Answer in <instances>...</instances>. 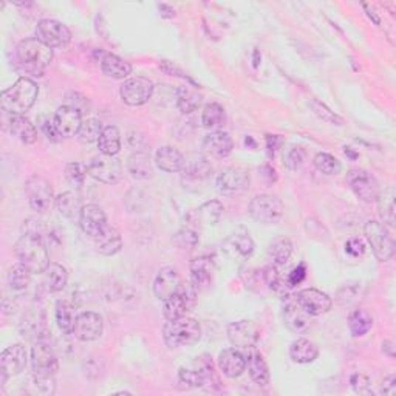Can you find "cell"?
I'll return each mask as SVG.
<instances>
[{
	"instance_id": "d6a6232c",
	"label": "cell",
	"mask_w": 396,
	"mask_h": 396,
	"mask_svg": "<svg viewBox=\"0 0 396 396\" xmlns=\"http://www.w3.org/2000/svg\"><path fill=\"white\" fill-rule=\"evenodd\" d=\"M58 212L67 220H77L79 222L81 211H82V201L76 192H64L56 198Z\"/></svg>"
},
{
	"instance_id": "7402d4cb",
	"label": "cell",
	"mask_w": 396,
	"mask_h": 396,
	"mask_svg": "<svg viewBox=\"0 0 396 396\" xmlns=\"http://www.w3.org/2000/svg\"><path fill=\"white\" fill-rule=\"evenodd\" d=\"M223 211L224 207L220 201H206V203H203L188 215V223L196 228L214 226V224L220 220Z\"/></svg>"
},
{
	"instance_id": "b9f144b4",
	"label": "cell",
	"mask_w": 396,
	"mask_h": 396,
	"mask_svg": "<svg viewBox=\"0 0 396 396\" xmlns=\"http://www.w3.org/2000/svg\"><path fill=\"white\" fill-rule=\"evenodd\" d=\"M191 309H192V307L189 305V302L177 291L172 298L165 300L162 316H165L166 321H175V319H180V317L188 314Z\"/></svg>"
},
{
	"instance_id": "7c38bea8",
	"label": "cell",
	"mask_w": 396,
	"mask_h": 396,
	"mask_svg": "<svg viewBox=\"0 0 396 396\" xmlns=\"http://www.w3.org/2000/svg\"><path fill=\"white\" fill-rule=\"evenodd\" d=\"M31 367H33V375L54 376L59 369V364L56 355L49 344L37 340L33 345L31 348Z\"/></svg>"
},
{
	"instance_id": "d6986e66",
	"label": "cell",
	"mask_w": 396,
	"mask_h": 396,
	"mask_svg": "<svg viewBox=\"0 0 396 396\" xmlns=\"http://www.w3.org/2000/svg\"><path fill=\"white\" fill-rule=\"evenodd\" d=\"M232 149H234V141H232L228 132L214 130L203 139V151L212 158H228L232 153Z\"/></svg>"
},
{
	"instance_id": "836d02e7",
	"label": "cell",
	"mask_w": 396,
	"mask_h": 396,
	"mask_svg": "<svg viewBox=\"0 0 396 396\" xmlns=\"http://www.w3.org/2000/svg\"><path fill=\"white\" fill-rule=\"evenodd\" d=\"M181 172L186 177L196 178V180H203V178H207L212 172V166L211 162L207 161L206 157L200 153H192L184 157V166Z\"/></svg>"
},
{
	"instance_id": "f35d334b",
	"label": "cell",
	"mask_w": 396,
	"mask_h": 396,
	"mask_svg": "<svg viewBox=\"0 0 396 396\" xmlns=\"http://www.w3.org/2000/svg\"><path fill=\"white\" fill-rule=\"evenodd\" d=\"M54 317H56V324H58L59 330L64 333V335H73L77 314H76L75 307L70 304V302L58 300Z\"/></svg>"
},
{
	"instance_id": "3957f363",
	"label": "cell",
	"mask_w": 396,
	"mask_h": 396,
	"mask_svg": "<svg viewBox=\"0 0 396 396\" xmlns=\"http://www.w3.org/2000/svg\"><path fill=\"white\" fill-rule=\"evenodd\" d=\"M15 255L33 274H41L50 265L49 251L42 238L31 234H23L15 243Z\"/></svg>"
},
{
	"instance_id": "f6af8a7d",
	"label": "cell",
	"mask_w": 396,
	"mask_h": 396,
	"mask_svg": "<svg viewBox=\"0 0 396 396\" xmlns=\"http://www.w3.org/2000/svg\"><path fill=\"white\" fill-rule=\"evenodd\" d=\"M31 271L23 263H15L8 271V285L13 291H23L30 285Z\"/></svg>"
},
{
	"instance_id": "9f6ffc18",
	"label": "cell",
	"mask_w": 396,
	"mask_h": 396,
	"mask_svg": "<svg viewBox=\"0 0 396 396\" xmlns=\"http://www.w3.org/2000/svg\"><path fill=\"white\" fill-rule=\"evenodd\" d=\"M350 387L356 395H371V383L364 373H353L350 376Z\"/></svg>"
},
{
	"instance_id": "f5cc1de1",
	"label": "cell",
	"mask_w": 396,
	"mask_h": 396,
	"mask_svg": "<svg viewBox=\"0 0 396 396\" xmlns=\"http://www.w3.org/2000/svg\"><path fill=\"white\" fill-rule=\"evenodd\" d=\"M65 180L70 186H73L75 189H81L85 180V172L79 162H68L65 166Z\"/></svg>"
},
{
	"instance_id": "4fadbf2b",
	"label": "cell",
	"mask_w": 396,
	"mask_h": 396,
	"mask_svg": "<svg viewBox=\"0 0 396 396\" xmlns=\"http://www.w3.org/2000/svg\"><path fill=\"white\" fill-rule=\"evenodd\" d=\"M104 333L103 316L95 312H84L77 314L73 335L82 343H93L98 340Z\"/></svg>"
},
{
	"instance_id": "bcb514c9",
	"label": "cell",
	"mask_w": 396,
	"mask_h": 396,
	"mask_svg": "<svg viewBox=\"0 0 396 396\" xmlns=\"http://www.w3.org/2000/svg\"><path fill=\"white\" fill-rule=\"evenodd\" d=\"M313 162H314V167L324 175H336L340 172V169H343V166H340V161L336 157H333V155L325 153V152L317 153Z\"/></svg>"
},
{
	"instance_id": "e7e4bbea",
	"label": "cell",
	"mask_w": 396,
	"mask_h": 396,
	"mask_svg": "<svg viewBox=\"0 0 396 396\" xmlns=\"http://www.w3.org/2000/svg\"><path fill=\"white\" fill-rule=\"evenodd\" d=\"M383 352L389 356V358H395V344L392 340H384L383 343Z\"/></svg>"
},
{
	"instance_id": "603a6c76",
	"label": "cell",
	"mask_w": 396,
	"mask_h": 396,
	"mask_svg": "<svg viewBox=\"0 0 396 396\" xmlns=\"http://www.w3.org/2000/svg\"><path fill=\"white\" fill-rule=\"evenodd\" d=\"M243 355H245L248 373H250L253 381L260 387L268 385L269 384V369L267 366V361L263 359L262 353L253 345V347L245 348Z\"/></svg>"
},
{
	"instance_id": "5b68a950",
	"label": "cell",
	"mask_w": 396,
	"mask_h": 396,
	"mask_svg": "<svg viewBox=\"0 0 396 396\" xmlns=\"http://www.w3.org/2000/svg\"><path fill=\"white\" fill-rule=\"evenodd\" d=\"M366 238L379 262L390 260L395 255V240L383 223L369 220L364 226Z\"/></svg>"
},
{
	"instance_id": "8992f818",
	"label": "cell",
	"mask_w": 396,
	"mask_h": 396,
	"mask_svg": "<svg viewBox=\"0 0 396 396\" xmlns=\"http://www.w3.org/2000/svg\"><path fill=\"white\" fill-rule=\"evenodd\" d=\"M248 212L255 222L263 224H277L282 220L285 206L281 198L263 193V196H257L251 200Z\"/></svg>"
},
{
	"instance_id": "ba28073f",
	"label": "cell",
	"mask_w": 396,
	"mask_h": 396,
	"mask_svg": "<svg viewBox=\"0 0 396 396\" xmlns=\"http://www.w3.org/2000/svg\"><path fill=\"white\" fill-rule=\"evenodd\" d=\"M153 82L149 77L134 76L124 81L120 89L121 99L130 107H139L149 103L153 95Z\"/></svg>"
},
{
	"instance_id": "ac0fdd59",
	"label": "cell",
	"mask_w": 396,
	"mask_h": 396,
	"mask_svg": "<svg viewBox=\"0 0 396 396\" xmlns=\"http://www.w3.org/2000/svg\"><path fill=\"white\" fill-rule=\"evenodd\" d=\"M228 339L234 347L248 348L257 344L259 328L253 321H237L228 327Z\"/></svg>"
},
{
	"instance_id": "60d3db41",
	"label": "cell",
	"mask_w": 396,
	"mask_h": 396,
	"mask_svg": "<svg viewBox=\"0 0 396 396\" xmlns=\"http://www.w3.org/2000/svg\"><path fill=\"white\" fill-rule=\"evenodd\" d=\"M98 149L101 153L115 157V155L121 151L120 130L115 126L104 127L103 134H101V136L98 139Z\"/></svg>"
},
{
	"instance_id": "5bb4252c",
	"label": "cell",
	"mask_w": 396,
	"mask_h": 396,
	"mask_svg": "<svg viewBox=\"0 0 396 396\" xmlns=\"http://www.w3.org/2000/svg\"><path fill=\"white\" fill-rule=\"evenodd\" d=\"M79 226L85 236L96 240L108 226L107 217L98 205H85L81 211Z\"/></svg>"
},
{
	"instance_id": "681fc988",
	"label": "cell",
	"mask_w": 396,
	"mask_h": 396,
	"mask_svg": "<svg viewBox=\"0 0 396 396\" xmlns=\"http://www.w3.org/2000/svg\"><path fill=\"white\" fill-rule=\"evenodd\" d=\"M175 243L181 250H193L198 245V234L196 231V226L192 224H186L180 231L175 234Z\"/></svg>"
},
{
	"instance_id": "db71d44e",
	"label": "cell",
	"mask_w": 396,
	"mask_h": 396,
	"mask_svg": "<svg viewBox=\"0 0 396 396\" xmlns=\"http://www.w3.org/2000/svg\"><path fill=\"white\" fill-rule=\"evenodd\" d=\"M39 126H41V130L44 132V135L49 138V141L58 143L59 139L62 138L59 135V132H58L56 122H54V116H50V115L39 116Z\"/></svg>"
},
{
	"instance_id": "680465c9",
	"label": "cell",
	"mask_w": 396,
	"mask_h": 396,
	"mask_svg": "<svg viewBox=\"0 0 396 396\" xmlns=\"http://www.w3.org/2000/svg\"><path fill=\"white\" fill-rule=\"evenodd\" d=\"M345 253L350 254L352 257H362L366 254V245L361 238H350L345 243Z\"/></svg>"
},
{
	"instance_id": "6da1fadb",
	"label": "cell",
	"mask_w": 396,
	"mask_h": 396,
	"mask_svg": "<svg viewBox=\"0 0 396 396\" xmlns=\"http://www.w3.org/2000/svg\"><path fill=\"white\" fill-rule=\"evenodd\" d=\"M39 95L37 84L30 77H20L10 89H6L0 96L2 110L14 115H23L34 106Z\"/></svg>"
},
{
	"instance_id": "816d5d0a",
	"label": "cell",
	"mask_w": 396,
	"mask_h": 396,
	"mask_svg": "<svg viewBox=\"0 0 396 396\" xmlns=\"http://www.w3.org/2000/svg\"><path fill=\"white\" fill-rule=\"evenodd\" d=\"M262 279H263V282H265V285L268 286L269 290H273V291H279V290H282L283 288V277L281 274V271H279V267L271 265L265 267L262 269Z\"/></svg>"
},
{
	"instance_id": "30bf717a",
	"label": "cell",
	"mask_w": 396,
	"mask_h": 396,
	"mask_svg": "<svg viewBox=\"0 0 396 396\" xmlns=\"http://www.w3.org/2000/svg\"><path fill=\"white\" fill-rule=\"evenodd\" d=\"M25 192L30 207L37 214L49 211L53 201V188L44 177L33 175L25 183Z\"/></svg>"
},
{
	"instance_id": "44dd1931",
	"label": "cell",
	"mask_w": 396,
	"mask_h": 396,
	"mask_svg": "<svg viewBox=\"0 0 396 396\" xmlns=\"http://www.w3.org/2000/svg\"><path fill=\"white\" fill-rule=\"evenodd\" d=\"M28 362V355L25 347L22 344H13L4 350L2 356H0V367L2 371L8 376H15L20 375L27 367Z\"/></svg>"
},
{
	"instance_id": "c3c4849f",
	"label": "cell",
	"mask_w": 396,
	"mask_h": 396,
	"mask_svg": "<svg viewBox=\"0 0 396 396\" xmlns=\"http://www.w3.org/2000/svg\"><path fill=\"white\" fill-rule=\"evenodd\" d=\"M103 126H101V122L96 118H89L82 121V126L79 129V139L82 143H98V139L103 134Z\"/></svg>"
},
{
	"instance_id": "e575fe53",
	"label": "cell",
	"mask_w": 396,
	"mask_h": 396,
	"mask_svg": "<svg viewBox=\"0 0 396 396\" xmlns=\"http://www.w3.org/2000/svg\"><path fill=\"white\" fill-rule=\"evenodd\" d=\"M175 99H177V107L180 108V112L184 115L197 112L201 107V103H203V96H201L196 89L189 87V85H181V87H178L175 93Z\"/></svg>"
},
{
	"instance_id": "52a82bcc",
	"label": "cell",
	"mask_w": 396,
	"mask_h": 396,
	"mask_svg": "<svg viewBox=\"0 0 396 396\" xmlns=\"http://www.w3.org/2000/svg\"><path fill=\"white\" fill-rule=\"evenodd\" d=\"M36 39L49 49H64L72 42V31L67 25L53 19H42L36 25Z\"/></svg>"
},
{
	"instance_id": "d590c367",
	"label": "cell",
	"mask_w": 396,
	"mask_h": 396,
	"mask_svg": "<svg viewBox=\"0 0 396 396\" xmlns=\"http://www.w3.org/2000/svg\"><path fill=\"white\" fill-rule=\"evenodd\" d=\"M127 169L136 180H149L153 174L151 155L141 151L132 153L127 160Z\"/></svg>"
},
{
	"instance_id": "277c9868",
	"label": "cell",
	"mask_w": 396,
	"mask_h": 396,
	"mask_svg": "<svg viewBox=\"0 0 396 396\" xmlns=\"http://www.w3.org/2000/svg\"><path fill=\"white\" fill-rule=\"evenodd\" d=\"M162 338L169 348L196 345L201 339V325L198 321L186 316L175 321H167L162 328Z\"/></svg>"
},
{
	"instance_id": "ee69618b",
	"label": "cell",
	"mask_w": 396,
	"mask_h": 396,
	"mask_svg": "<svg viewBox=\"0 0 396 396\" xmlns=\"http://www.w3.org/2000/svg\"><path fill=\"white\" fill-rule=\"evenodd\" d=\"M224 122H226V112H224V108L220 104L211 103L205 106L203 113H201V124L206 129L217 130L224 126Z\"/></svg>"
},
{
	"instance_id": "ffe728a7",
	"label": "cell",
	"mask_w": 396,
	"mask_h": 396,
	"mask_svg": "<svg viewBox=\"0 0 396 396\" xmlns=\"http://www.w3.org/2000/svg\"><path fill=\"white\" fill-rule=\"evenodd\" d=\"M181 281L178 276V271L174 267H165L158 271L157 277L153 281V294L155 298L160 300H167L172 298L177 293L178 286H180Z\"/></svg>"
},
{
	"instance_id": "d4e9b609",
	"label": "cell",
	"mask_w": 396,
	"mask_h": 396,
	"mask_svg": "<svg viewBox=\"0 0 396 396\" xmlns=\"http://www.w3.org/2000/svg\"><path fill=\"white\" fill-rule=\"evenodd\" d=\"M223 251L234 260H248L254 253V242L250 234H232L223 242Z\"/></svg>"
},
{
	"instance_id": "e0dca14e",
	"label": "cell",
	"mask_w": 396,
	"mask_h": 396,
	"mask_svg": "<svg viewBox=\"0 0 396 396\" xmlns=\"http://www.w3.org/2000/svg\"><path fill=\"white\" fill-rule=\"evenodd\" d=\"M250 188V175L243 169H223L217 177V189L222 193H238Z\"/></svg>"
},
{
	"instance_id": "8fae6325",
	"label": "cell",
	"mask_w": 396,
	"mask_h": 396,
	"mask_svg": "<svg viewBox=\"0 0 396 396\" xmlns=\"http://www.w3.org/2000/svg\"><path fill=\"white\" fill-rule=\"evenodd\" d=\"M348 184H350L355 196L364 203H373L381 192L376 178L364 169H352L348 172Z\"/></svg>"
},
{
	"instance_id": "1f68e13d",
	"label": "cell",
	"mask_w": 396,
	"mask_h": 396,
	"mask_svg": "<svg viewBox=\"0 0 396 396\" xmlns=\"http://www.w3.org/2000/svg\"><path fill=\"white\" fill-rule=\"evenodd\" d=\"M319 356V347L313 340L300 338L290 345V358L296 364H309Z\"/></svg>"
},
{
	"instance_id": "7dc6e473",
	"label": "cell",
	"mask_w": 396,
	"mask_h": 396,
	"mask_svg": "<svg viewBox=\"0 0 396 396\" xmlns=\"http://www.w3.org/2000/svg\"><path fill=\"white\" fill-rule=\"evenodd\" d=\"M309 107H312V110L325 122L333 124V126H344V124H345L343 116H339L338 113L333 112L327 104L321 103L319 99L309 101Z\"/></svg>"
},
{
	"instance_id": "6f0895ef",
	"label": "cell",
	"mask_w": 396,
	"mask_h": 396,
	"mask_svg": "<svg viewBox=\"0 0 396 396\" xmlns=\"http://www.w3.org/2000/svg\"><path fill=\"white\" fill-rule=\"evenodd\" d=\"M305 277H307V267H305V263H300V265L293 268L288 273V276H286L285 285L288 286V288H294V286H298L304 282Z\"/></svg>"
},
{
	"instance_id": "94428289",
	"label": "cell",
	"mask_w": 396,
	"mask_h": 396,
	"mask_svg": "<svg viewBox=\"0 0 396 396\" xmlns=\"http://www.w3.org/2000/svg\"><path fill=\"white\" fill-rule=\"evenodd\" d=\"M381 393L385 395V396H393L396 393V378H395V375H390V376H387L384 379L383 387H381Z\"/></svg>"
},
{
	"instance_id": "f546056e",
	"label": "cell",
	"mask_w": 396,
	"mask_h": 396,
	"mask_svg": "<svg viewBox=\"0 0 396 396\" xmlns=\"http://www.w3.org/2000/svg\"><path fill=\"white\" fill-rule=\"evenodd\" d=\"M10 132L11 135L19 139L22 144L30 146L37 141V130L34 124L23 115H14L10 118Z\"/></svg>"
},
{
	"instance_id": "484cf974",
	"label": "cell",
	"mask_w": 396,
	"mask_h": 396,
	"mask_svg": "<svg viewBox=\"0 0 396 396\" xmlns=\"http://www.w3.org/2000/svg\"><path fill=\"white\" fill-rule=\"evenodd\" d=\"M283 324L293 333H304L312 327V314H308L298 302H290L283 309Z\"/></svg>"
},
{
	"instance_id": "74e56055",
	"label": "cell",
	"mask_w": 396,
	"mask_h": 396,
	"mask_svg": "<svg viewBox=\"0 0 396 396\" xmlns=\"http://www.w3.org/2000/svg\"><path fill=\"white\" fill-rule=\"evenodd\" d=\"M267 254H268V259L271 260L273 265H276V267L286 265V263H288V260H290V257H291V254H293L291 240L286 238V237L274 238L273 242L269 243Z\"/></svg>"
},
{
	"instance_id": "be15d7a7",
	"label": "cell",
	"mask_w": 396,
	"mask_h": 396,
	"mask_svg": "<svg viewBox=\"0 0 396 396\" xmlns=\"http://www.w3.org/2000/svg\"><path fill=\"white\" fill-rule=\"evenodd\" d=\"M362 8L367 11V15L371 20H373V23H376V25H381V18H379V15L376 14L373 8H370L367 4H362Z\"/></svg>"
},
{
	"instance_id": "2e32d148",
	"label": "cell",
	"mask_w": 396,
	"mask_h": 396,
	"mask_svg": "<svg viewBox=\"0 0 396 396\" xmlns=\"http://www.w3.org/2000/svg\"><path fill=\"white\" fill-rule=\"evenodd\" d=\"M53 116L62 138H72L79 134V129L82 126V113L77 108L64 104L58 108Z\"/></svg>"
},
{
	"instance_id": "4316f807",
	"label": "cell",
	"mask_w": 396,
	"mask_h": 396,
	"mask_svg": "<svg viewBox=\"0 0 396 396\" xmlns=\"http://www.w3.org/2000/svg\"><path fill=\"white\" fill-rule=\"evenodd\" d=\"M219 369L224 376L238 378L246 369L245 355L236 348H226L219 355Z\"/></svg>"
},
{
	"instance_id": "7a4b0ae2",
	"label": "cell",
	"mask_w": 396,
	"mask_h": 396,
	"mask_svg": "<svg viewBox=\"0 0 396 396\" xmlns=\"http://www.w3.org/2000/svg\"><path fill=\"white\" fill-rule=\"evenodd\" d=\"M19 65L25 70L27 73L33 76H44L45 70L49 68L53 60V50L44 45L36 37H28L18 45L15 50Z\"/></svg>"
},
{
	"instance_id": "6125c7cd",
	"label": "cell",
	"mask_w": 396,
	"mask_h": 396,
	"mask_svg": "<svg viewBox=\"0 0 396 396\" xmlns=\"http://www.w3.org/2000/svg\"><path fill=\"white\" fill-rule=\"evenodd\" d=\"M281 143H282V139L279 138L277 135H268L267 136V147H268L269 155H273V157H274L276 151L279 149V147H281Z\"/></svg>"
},
{
	"instance_id": "8d00e7d4",
	"label": "cell",
	"mask_w": 396,
	"mask_h": 396,
	"mask_svg": "<svg viewBox=\"0 0 396 396\" xmlns=\"http://www.w3.org/2000/svg\"><path fill=\"white\" fill-rule=\"evenodd\" d=\"M42 274H44L45 288L50 293L62 291L65 288V285L68 282L67 269L62 265H59V263H50Z\"/></svg>"
},
{
	"instance_id": "cb8c5ba5",
	"label": "cell",
	"mask_w": 396,
	"mask_h": 396,
	"mask_svg": "<svg viewBox=\"0 0 396 396\" xmlns=\"http://www.w3.org/2000/svg\"><path fill=\"white\" fill-rule=\"evenodd\" d=\"M215 265L211 257H197L191 262V282L198 291L211 288Z\"/></svg>"
},
{
	"instance_id": "83f0119b",
	"label": "cell",
	"mask_w": 396,
	"mask_h": 396,
	"mask_svg": "<svg viewBox=\"0 0 396 396\" xmlns=\"http://www.w3.org/2000/svg\"><path fill=\"white\" fill-rule=\"evenodd\" d=\"M155 162L165 172H180L184 166V155L172 146H162L155 153Z\"/></svg>"
},
{
	"instance_id": "91938a15",
	"label": "cell",
	"mask_w": 396,
	"mask_h": 396,
	"mask_svg": "<svg viewBox=\"0 0 396 396\" xmlns=\"http://www.w3.org/2000/svg\"><path fill=\"white\" fill-rule=\"evenodd\" d=\"M160 68L162 70V72L167 73V75H170V76L183 77V79H186V81H189L191 84H193V81L191 79V77H189L188 75H186L184 72H181V70L178 68L177 65H174L172 62H169V60H161V62H160Z\"/></svg>"
},
{
	"instance_id": "4dcf8cb0",
	"label": "cell",
	"mask_w": 396,
	"mask_h": 396,
	"mask_svg": "<svg viewBox=\"0 0 396 396\" xmlns=\"http://www.w3.org/2000/svg\"><path fill=\"white\" fill-rule=\"evenodd\" d=\"M396 193L392 186L385 188L384 191L379 192V197L376 200L378 203V214L381 217L384 226L395 228L396 222V205H395Z\"/></svg>"
},
{
	"instance_id": "7bdbcfd3",
	"label": "cell",
	"mask_w": 396,
	"mask_h": 396,
	"mask_svg": "<svg viewBox=\"0 0 396 396\" xmlns=\"http://www.w3.org/2000/svg\"><path fill=\"white\" fill-rule=\"evenodd\" d=\"M348 327L355 338H362L373 327V317L366 309H355L348 317Z\"/></svg>"
},
{
	"instance_id": "f1b7e54d",
	"label": "cell",
	"mask_w": 396,
	"mask_h": 396,
	"mask_svg": "<svg viewBox=\"0 0 396 396\" xmlns=\"http://www.w3.org/2000/svg\"><path fill=\"white\" fill-rule=\"evenodd\" d=\"M101 70L107 75L113 77V79H126L132 73V65L127 60L121 59L113 53H103L99 59Z\"/></svg>"
},
{
	"instance_id": "11a10c76",
	"label": "cell",
	"mask_w": 396,
	"mask_h": 396,
	"mask_svg": "<svg viewBox=\"0 0 396 396\" xmlns=\"http://www.w3.org/2000/svg\"><path fill=\"white\" fill-rule=\"evenodd\" d=\"M305 162V152L302 147H293V149L286 153L285 157V167L291 170V172H296Z\"/></svg>"
},
{
	"instance_id": "f907efd6",
	"label": "cell",
	"mask_w": 396,
	"mask_h": 396,
	"mask_svg": "<svg viewBox=\"0 0 396 396\" xmlns=\"http://www.w3.org/2000/svg\"><path fill=\"white\" fill-rule=\"evenodd\" d=\"M178 383H180L184 389H198V387L205 385V379L198 369L189 370L183 367L178 371Z\"/></svg>"
},
{
	"instance_id": "ab89813d",
	"label": "cell",
	"mask_w": 396,
	"mask_h": 396,
	"mask_svg": "<svg viewBox=\"0 0 396 396\" xmlns=\"http://www.w3.org/2000/svg\"><path fill=\"white\" fill-rule=\"evenodd\" d=\"M96 250L103 255H115L121 251L122 238L118 231L112 226H107L106 231L96 240Z\"/></svg>"
},
{
	"instance_id": "9c48e42d",
	"label": "cell",
	"mask_w": 396,
	"mask_h": 396,
	"mask_svg": "<svg viewBox=\"0 0 396 396\" xmlns=\"http://www.w3.org/2000/svg\"><path fill=\"white\" fill-rule=\"evenodd\" d=\"M87 174L96 181L104 184H115L122 175V166L118 158L110 155H96L87 166Z\"/></svg>"
},
{
	"instance_id": "9a60e30c",
	"label": "cell",
	"mask_w": 396,
	"mask_h": 396,
	"mask_svg": "<svg viewBox=\"0 0 396 396\" xmlns=\"http://www.w3.org/2000/svg\"><path fill=\"white\" fill-rule=\"evenodd\" d=\"M296 302L312 316H321L328 313L333 307V300L328 294L314 288H307L299 291L296 296Z\"/></svg>"
}]
</instances>
